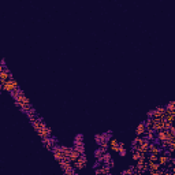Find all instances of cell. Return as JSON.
<instances>
[{
  "instance_id": "cell-1",
  "label": "cell",
  "mask_w": 175,
  "mask_h": 175,
  "mask_svg": "<svg viewBox=\"0 0 175 175\" xmlns=\"http://www.w3.org/2000/svg\"><path fill=\"white\" fill-rule=\"evenodd\" d=\"M32 125H33V127H34V130L37 131V134L41 137V139L48 138V137L52 136V130L48 127L47 123H45V122L42 120L41 118H37L36 120L32 123Z\"/></svg>"
},
{
  "instance_id": "cell-2",
  "label": "cell",
  "mask_w": 175,
  "mask_h": 175,
  "mask_svg": "<svg viewBox=\"0 0 175 175\" xmlns=\"http://www.w3.org/2000/svg\"><path fill=\"white\" fill-rule=\"evenodd\" d=\"M14 101H15V104H17V107H19L22 111H23L25 114L27 112V111H30L32 110V105H30V101H29V98L25 96V93H23V90H22L21 93H19L17 97L14 98Z\"/></svg>"
},
{
  "instance_id": "cell-3",
  "label": "cell",
  "mask_w": 175,
  "mask_h": 175,
  "mask_svg": "<svg viewBox=\"0 0 175 175\" xmlns=\"http://www.w3.org/2000/svg\"><path fill=\"white\" fill-rule=\"evenodd\" d=\"M2 89L6 90V92H8V93H11V92H14V90L19 89V85H18V82L11 77L8 81H6V82L2 85Z\"/></svg>"
},
{
  "instance_id": "cell-4",
  "label": "cell",
  "mask_w": 175,
  "mask_h": 175,
  "mask_svg": "<svg viewBox=\"0 0 175 175\" xmlns=\"http://www.w3.org/2000/svg\"><path fill=\"white\" fill-rule=\"evenodd\" d=\"M59 164H60V167H62L63 172H64L66 175H74L75 172H77L75 168L73 167V164L68 160H62V161H59Z\"/></svg>"
},
{
  "instance_id": "cell-5",
  "label": "cell",
  "mask_w": 175,
  "mask_h": 175,
  "mask_svg": "<svg viewBox=\"0 0 175 175\" xmlns=\"http://www.w3.org/2000/svg\"><path fill=\"white\" fill-rule=\"evenodd\" d=\"M85 166H86V156L85 155H80V157L73 163V167L75 168V171H77V170L80 171V170L85 168Z\"/></svg>"
},
{
  "instance_id": "cell-6",
  "label": "cell",
  "mask_w": 175,
  "mask_h": 175,
  "mask_svg": "<svg viewBox=\"0 0 175 175\" xmlns=\"http://www.w3.org/2000/svg\"><path fill=\"white\" fill-rule=\"evenodd\" d=\"M51 151H52V153H54L55 159H56L58 161H62V160H67V159H66V156H64V153H63V151H62V148H60L59 145H55L54 148L51 149Z\"/></svg>"
},
{
  "instance_id": "cell-7",
  "label": "cell",
  "mask_w": 175,
  "mask_h": 175,
  "mask_svg": "<svg viewBox=\"0 0 175 175\" xmlns=\"http://www.w3.org/2000/svg\"><path fill=\"white\" fill-rule=\"evenodd\" d=\"M170 159H171V157H168L166 153H160L159 156H157V164H159L160 167H166Z\"/></svg>"
},
{
  "instance_id": "cell-8",
  "label": "cell",
  "mask_w": 175,
  "mask_h": 175,
  "mask_svg": "<svg viewBox=\"0 0 175 175\" xmlns=\"http://www.w3.org/2000/svg\"><path fill=\"white\" fill-rule=\"evenodd\" d=\"M42 144H44V145L47 146L48 149H52L55 145H56V139H55L54 137H48V138L42 139Z\"/></svg>"
},
{
  "instance_id": "cell-9",
  "label": "cell",
  "mask_w": 175,
  "mask_h": 175,
  "mask_svg": "<svg viewBox=\"0 0 175 175\" xmlns=\"http://www.w3.org/2000/svg\"><path fill=\"white\" fill-rule=\"evenodd\" d=\"M145 131H146V127H145V125H144V122H141L136 129V136L137 137H144Z\"/></svg>"
},
{
  "instance_id": "cell-10",
  "label": "cell",
  "mask_w": 175,
  "mask_h": 175,
  "mask_svg": "<svg viewBox=\"0 0 175 175\" xmlns=\"http://www.w3.org/2000/svg\"><path fill=\"white\" fill-rule=\"evenodd\" d=\"M108 148H111L112 152H118L119 151V142L115 138H111L110 141H108Z\"/></svg>"
},
{
  "instance_id": "cell-11",
  "label": "cell",
  "mask_w": 175,
  "mask_h": 175,
  "mask_svg": "<svg viewBox=\"0 0 175 175\" xmlns=\"http://www.w3.org/2000/svg\"><path fill=\"white\" fill-rule=\"evenodd\" d=\"M78 157H80V153H78V152L75 151L74 148H73V149H71V152H70V155H68V157H67V160L73 164V163H74V161L78 159Z\"/></svg>"
},
{
  "instance_id": "cell-12",
  "label": "cell",
  "mask_w": 175,
  "mask_h": 175,
  "mask_svg": "<svg viewBox=\"0 0 175 175\" xmlns=\"http://www.w3.org/2000/svg\"><path fill=\"white\" fill-rule=\"evenodd\" d=\"M26 115H27V118H29V120L32 122V123H33V122H34V120H36V119H37V116H36V111L33 110V108H32V110H30V111H27V112H26Z\"/></svg>"
},
{
  "instance_id": "cell-13",
  "label": "cell",
  "mask_w": 175,
  "mask_h": 175,
  "mask_svg": "<svg viewBox=\"0 0 175 175\" xmlns=\"http://www.w3.org/2000/svg\"><path fill=\"white\" fill-rule=\"evenodd\" d=\"M73 148H74L80 155H85V145H83V142L82 144H78V145H74Z\"/></svg>"
},
{
  "instance_id": "cell-14",
  "label": "cell",
  "mask_w": 175,
  "mask_h": 175,
  "mask_svg": "<svg viewBox=\"0 0 175 175\" xmlns=\"http://www.w3.org/2000/svg\"><path fill=\"white\" fill-rule=\"evenodd\" d=\"M111 160H112V156H111L110 153H107V152H105V153L103 155V159H101V163H103V164H108Z\"/></svg>"
},
{
  "instance_id": "cell-15",
  "label": "cell",
  "mask_w": 175,
  "mask_h": 175,
  "mask_svg": "<svg viewBox=\"0 0 175 175\" xmlns=\"http://www.w3.org/2000/svg\"><path fill=\"white\" fill-rule=\"evenodd\" d=\"M161 167L157 163H148V171H159Z\"/></svg>"
},
{
  "instance_id": "cell-16",
  "label": "cell",
  "mask_w": 175,
  "mask_h": 175,
  "mask_svg": "<svg viewBox=\"0 0 175 175\" xmlns=\"http://www.w3.org/2000/svg\"><path fill=\"white\" fill-rule=\"evenodd\" d=\"M134 171H136V167L130 166L129 168H126L125 171H122V172H120V175H131V174H134Z\"/></svg>"
},
{
  "instance_id": "cell-17",
  "label": "cell",
  "mask_w": 175,
  "mask_h": 175,
  "mask_svg": "<svg viewBox=\"0 0 175 175\" xmlns=\"http://www.w3.org/2000/svg\"><path fill=\"white\" fill-rule=\"evenodd\" d=\"M82 142H83V136L82 134H78L74 138V145H78V144H82Z\"/></svg>"
},
{
  "instance_id": "cell-18",
  "label": "cell",
  "mask_w": 175,
  "mask_h": 175,
  "mask_svg": "<svg viewBox=\"0 0 175 175\" xmlns=\"http://www.w3.org/2000/svg\"><path fill=\"white\" fill-rule=\"evenodd\" d=\"M164 108H166V111H175V103L174 101H168V104Z\"/></svg>"
},
{
  "instance_id": "cell-19",
  "label": "cell",
  "mask_w": 175,
  "mask_h": 175,
  "mask_svg": "<svg viewBox=\"0 0 175 175\" xmlns=\"http://www.w3.org/2000/svg\"><path fill=\"white\" fill-rule=\"evenodd\" d=\"M138 159H141V157H139V152L138 151H133V160H138Z\"/></svg>"
},
{
  "instance_id": "cell-20",
  "label": "cell",
  "mask_w": 175,
  "mask_h": 175,
  "mask_svg": "<svg viewBox=\"0 0 175 175\" xmlns=\"http://www.w3.org/2000/svg\"><path fill=\"white\" fill-rule=\"evenodd\" d=\"M118 153H119V155H120V156H122V157H125V156H126V153H127V152H126V149H125V148H119Z\"/></svg>"
},
{
  "instance_id": "cell-21",
  "label": "cell",
  "mask_w": 175,
  "mask_h": 175,
  "mask_svg": "<svg viewBox=\"0 0 175 175\" xmlns=\"http://www.w3.org/2000/svg\"><path fill=\"white\" fill-rule=\"evenodd\" d=\"M0 60H2V56H0Z\"/></svg>"
},
{
  "instance_id": "cell-22",
  "label": "cell",
  "mask_w": 175,
  "mask_h": 175,
  "mask_svg": "<svg viewBox=\"0 0 175 175\" xmlns=\"http://www.w3.org/2000/svg\"><path fill=\"white\" fill-rule=\"evenodd\" d=\"M131 175H134V174H131Z\"/></svg>"
},
{
  "instance_id": "cell-23",
  "label": "cell",
  "mask_w": 175,
  "mask_h": 175,
  "mask_svg": "<svg viewBox=\"0 0 175 175\" xmlns=\"http://www.w3.org/2000/svg\"><path fill=\"white\" fill-rule=\"evenodd\" d=\"M0 89H2V88H0Z\"/></svg>"
}]
</instances>
